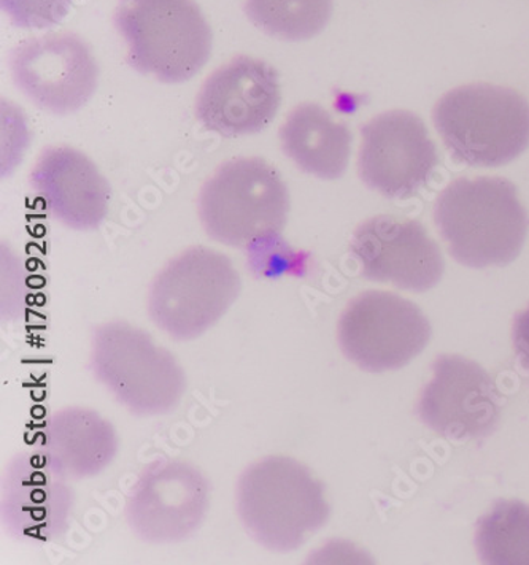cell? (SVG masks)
<instances>
[{"instance_id":"obj_1","label":"cell","mask_w":529,"mask_h":565,"mask_svg":"<svg viewBox=\"0 0 529 565\" xmlns=\"http://www.w3.org/2000/svg\"><path fill=\"white\" fill-rule=\"evenodd\" d=\"M434 221L452 256L473 269L514 263L528 235L516 184L498 177L453 181L437 198Z\"/></svg>"},{"instance_id":"obj_2","label":"cell","mask_w":529,"mask_h":565,"mask_svg":"<svg viewBox=\"0 0 529 565\" xmlns=\"http://www.w3.org/2000/svg\"><path fill=\"white\" fill-rule=\"evenodd\" d=\"M237 507L252 537L274 552L299 548L329 516L321 481L285 456H271L245 470Z\"/></svg>"},{"instance_id":"obj_3","label":"cell","mask_w":529,"mask_h":565,"mask_svg":"<svg viewBox=\"0 0 529 565\" xmlns=\"http://www.w3.org/2000/svg\"><path fill=\"white\" fill-rule=\"evenodd\" d=\"M115 26L130 65L169 85L190 82L212 56V29L194 0H119Z\"/></svg>"},{"instance_id":"obj_4","label":"cell","mask_w":529,"mask_h":565,"mask_svg":"<svg viewBox=\"0 0 529 565\" xmlns=\"http://www.w3.org/2000/svg\"><path fill=\"white\" fill-rule=\"evenodd\" d=\"M433 121L448 151L470 168L509 164L529 147V103L502 86L452 89L434 107Z\"/></svg>"},{"instance_id":"obj_5","label":"cell","mask_w":529,"mask_h":565,"mask_svg":"<svg viewBox=\"0 0 529 565\" xmlns=\"http://www.w3.org/2000/svg\"><path fill=\"white\" fill-rule=\"evenodd\" d=\"M289 193L281 172L261 158L224 162L199 195V216L209 237L248 248L281 234Z\"/></svg>"},{"instance_id":"obj_6","label":"cell","mask_w":529,"mask_h":565,"mask_svg":"<svg viewBox=\"0 0 529 565\" xmlns=\"http://www.w3.org/2000/svg\"><path fill=\"white\" fill-rule=\"evenodd\" d=\"M241 288V275L230 257L194 246L155 278L148 309L155 324L173 339L193 340L226 315Z\"/></svg>"},{"instance_id":"obj_7","label":"cell","mask_w":529,"mask_h":565,"mask_svg":"<svg viewBox=\"0 0 529 565\" xmlns=\"http://www.w3.org/2000/svg\"><path fill=\"white\" fill-rule=\"evenodd\" d=\"M93 367L118 401L139 415L173 411L187 390V376L173 354L125 322L97 329Z\"/></svg>"},{"instance_id":"obj_8","label":"cell","mask_w":529,"mask_h":565,"mask_svg":"<svg viewBox=\"0 0 529 565\" xmlns=\"http://www.w3.org/2000/svg\"><path fill=\"white\" fill-rule=\"evenodd\" d=\"M431 339L423 311L404 297L368 291L355 297L339 321V343L368 372L398 371L419 356Z\"/></svg>"},{"instance_id":"obj_9","label":"cell","mask_w":529,"mask_h":565,"mask_svg":"<svg viewBox=\"0 0 529 565\" xmlns=\"http://www.w3.org/2000/svg\"><path fill=\"white\" fill-rule=\"evenodd\" d=\"M18 88L54 115L78 111L99 85V65L82 38L53 32L21 43L10 61Z\"/></svg>"},{"instance_id":"obj_10","label":"cell","mask_w":529,"mask_h":565,"mask_svg":"<svg viewBox=\"0 0 529 565\" xmlns=\"http://www.w3.org/2000/svg\"><path fill=\"white\" fill-rule=\"evenodd\" d=\"M361 134L358 173L371 190L385 198H412L440 166L436 143L423 119L412 111L379 115Z\"/></svg>"},{"instance_id":"obj_11","label":"cell","mask_w":529,"mask_h":565,"mask_svg":"<svg viewBox=\"0 0 529 565\" xmlns=\"http://www.w3.org/2000/svg\"><path fill=\"white\" fill-rule=\"evenodd\" d=\"M350 248L362 277L371 281L425 292L444 275L440 245L419 221L375 216L355 231Z\"/></svg>"},{"instance_id":"obj_12","label":"cell","mask_w":529,"mask_h":565,"mask_svg":"<svg viewBox=\"0 0 529 565\" xmlns=\"http://www.w3.org/2000/svg\"><path fill=\"white\" fill-rule=\"evenodd\" d=\"M281 104L277 71L266 61L239 56L205 79L195 116L221 136H252L269 128Z\"/></svg>"},{"instance_id":"obj_13","label":"cell","mask_w":529,"mask_h":565,"mask_svg":"<svg viewBox=\"0 0 529 565\" xmlns=\"http://www.w3.org/2000/svg\"><path fill=\"white\" fill-rule=\"evenodd\" d=\"M209 501V483L194 466L155 462L130 494L129 524L147 542H180L201 526Z\"/></svg>"},{"instance_id":"obj_14","label":"cell","mask_w":529,"mask_h":565,"mask_svg":"<svg viewBox=\"0 0 529 565\" xmlns=\"http://www.w3.org/2000/svg\"><path fill=\"white\" fill-rule=\"evenodd\" d=\"M433 380L423 390L419 415L434 433L474 438L491 433L499 418L498 391L477 362L462 356L437 358Z\"/></svg>"},{"instance_id":"obj_15","label":"cell","mask_w":529,"mask_h":565,"mask_svg":"<svg viewBox=\"0 0 529 565\" xmlns=\"http://www.w3.org/2000/svg\"><path fill=\"white\" fill-rule=\"evenodd\" d=\"M31 183L54 218L72 230H96L107 216L110 184L75 148H46L35 162Z\"/></svg>"},{"instance_id":"obj_16","label":"cell","mask_w":529,"mask_h":565,"mask_svg":"<svg viewBox=\"0 0 529 565\" xmlns=\"http://www.w3.org/2000/svg\"><path fill=\"white\" fill-rule=\"evenodd\" d=\"M284 153L310 175L337 180L349 168L351 132L317 104L296 107L281 128Z\"/></svg>"},{"instance_id":"obj_17","label":"cell","mask_w":529,"mask_h":565,"mask_svg":"<svg viewBox=\"0 0 529 565\" xmlns=\"http://www.w3.org/2000/svg\"><path fill=\"white\" fill-rule=\"evenodd\" d=\"M46 448L57 472L86 478L103 472L114 461L118 438L103 416L86 408H67L53 416Z\"/></svg>"},{"instance_id":"obj_18","label":"cell","mask_w":529,"mask_h":565,"mask_svg":"<svg viewBox=\"0 0 529 565\" xmlns=\"http://www.w3.org/2000/svg\"><path fill=\"white\" fill-rule=\"evenodd\" d=\"M476 543L482 563L529 565V507L520 501L496 503L478 521Z\"/></svg>"},{"instance_id":"obj_19","label":"cell","mask_w":529,"mask_h":565,"mask_svg":"<svg viewBox=\"0 0 529 565\" xmlns=\"http://www.w3.org/2000/svg\"><path fill=\"white\" fill-rule=\"evenodd\" d=\"M332 0H245L250 20L286 42H303L320 34L332 17Z\"/></svg>"},{"instance_id":"obj_20","label":"cell","mask_w":529,"mask_h":565,"mask_svg":"<svg viewBox=\"0 0 529 565\" xmlns=\"http://www.w3.org/2000/svg\"><path fill=\"white\" fill-rule=\"evenodd\" d=\"M0 3L18 28L46 29L67 17L72 0H0Z\"/></svg>"},{"instance_id":"obj_21","label":"cell","mask_w":529,"mask_h":565,"mask_svg":"<svg viewBox=\"0 0 529 565\" xmlns=\"http://www.w3.org/2000/svg\"><path fill=\"white\" fill-rule=\"evenodd\" d=\"M514 345L523 367L529 369V307L521 311L514 324Z\"/></svg>"}]
</instances>
